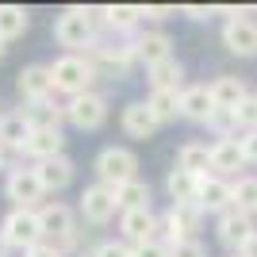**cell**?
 Masks as SVG:
<instances>
[{"label":"cell","mask_w":257,"mask_h":257,"mask_svg":"<svg viewBox=\"0 0 257 257\" xmlns=\"http://www.w3.org/2000/svg\"><path fill=\"white\" fill-rule=\"evenodd\" d=\"M31 169H35V177H39V184H43V192H62V188H69V181H73V161L65 158V154L35 161Z\"/></svg>","instance_id":"4fadbf2b"},{"label":"cell","mask_w":257,"mask_h":257,"mask_svg":"<svg viewBox=\"0 0 257 257\" xmlns=\"http://www.w3.org/2000/svg\"><path fill=\"white\" fill-rule=\"evenodd\" d=\"M27 139H31V123L20 111H4V119H0V142L12 146V150H23Z\"/></svg>","instance_id":"484cf974"},{"label":"cell","mask_w":257,"mask_h":257,"mask_svg":"<svg viewBox=\"0 0 257 257\" xmlns=\"http://www.w3.org/2000/svg\"><path fill=\"white\" fill-rule=\"evenodd\" d=\"M119 123H123V131H127L131 139H150L154 131L161 127L158 115H154V111L142 104V100H135V104L123 107V119H119Z\"/></svg>","instance_id":"ffe728a7"},{"label":"cell","mask_w":257,"mask_h":257,"mask_svg":"<svg viewBox=\"0 0 257 257\" xmlns=\"http://www.w3.org/2000/svg\"><path fill=\"white\" fill-rule=\"evenodd\" d=\"M39 226H43V238H50V246H58L62 253L73 246V238H77V215H73V207L58 204V200H50V204L39 207Z\"/></svg>","instance_id":"3957f363"},{"label":"cell","mask_w":257,"mask_h":257,"mask_svg":"<svg viewBox=\"0 0 257 257\" xmlns=\"http://www.w3.org/2000/svg\"><path fill=\"white\" fill-rule=\"evenodd\" d=\"M196 204H200V211H230V184L223 181V177H200V188H196Z\"/></svg>","instance_id":"2e32d148"},{"label":"cell","mask_w":257,"mask_h":257,"mask_svg":"<svg viewBox=\"0 0 257 257\" xmlns=\"http://www.w3.org/2000/svg\"><path fill=\"white\" fill-rule=\"evenodd\" d=\"M16 88H20V96L31 104V100H46L54 92V81H50V65H27L20 69L16 77Z\"/></svg>","instance_id":"9a60e30c"},{"label":"cell","mask_w":257,"mask_h":257,"mask_svg":"<svg viewBox=\"0 0 257 257\" xmlns=\"http://www.w3.org/2000/svg\"><path fill=\"white\" fill-rule=\"evenodd\" d=\"M27 23H31L27 8H20V4H0V43L20 39V35L27 31Z\"/></svg>","instance_id":"f1b7e54d"},{"label":"cell","mask_w":257,"mask_h":257,"mask_svg":"<svg viewBox=\"0 0 257 257\" xmlns=\"http://www.w3.org/2000/svg\"><path fill=\"white\" fill-rule=\"evenodd\" d=\"M4 192H8V200L16 207H23V211H35L39 207V200H43V184H39V177H35V169H12L8 173V184H4Z\"/></svg>","instance_id":"8fae6325"},{"label":"cell","mask_w":257,"mask_h":257,"mask_svg":"<svg viewBox=\"0 0 257 257\" xmlns=\"http://www.w3.org/2000/svg\"><path fill=\"white\" fill-rule=\"evenodd\" d=\"M215 230H219V242H223L226 249H242V246H246V238L257 234V230H253V219L242 215V211H234V207L219 215V226H215Z\"/></svg>","instance_id":"5bb4252c"},{"label":"cell","mask_w":257,"mask_h":257,"mask_svg":"<svg viewBox=\"0 0 257 257\" xmlns=\"http://www.w3.org/2000/svg\"><path fill=\"white\" fill-rule=\"evenodd\" d=\"M223 43L230 54H238V58H257V20H249V16H230L223 27Z\"/></svg>","instance_id":"30bf717a"},{"label":"cell","mask_w":257,"mask_h":257,"mask_svg":"<svg viewBox=\"0 0 257 257\" xmlns=\"http://www.w3.org/2000/svg\"><path fill=\"white\" fill-rule=\"evenodd\" d=\"M169 257H207L204 242H196V238H184L177 246H169Z\"/></svg>","instance_id":"d6a6232c"},{"label":"cell","mask_w":257,"mask_h":257,"mask_svg":"<svg viewBox=\"0 0 257 257\" xmlns=\"http://www.w3.org/2000/svg\"><path fill=\"white\" fill-rule=\"evenodd\" d=\"M234 127L257 131V96H246V100H242V104L234 107Z\"/></svg>","instance_id":"1f68e13d"},{"label":"cell","mask_w":257,"mask_h":257,"mask_svg":"<svg viewBox=\"0 0 257 257\" xmlns=\"http://www.w3.org/2000/svg\"><path fill=\"white\" fill-rule=\"evenodd\" d=\"M0 238L8 242V246L16 249H35L39 242H43V226H39V211H23V207H16V211L4 215V223H0Z\"/></svg>","instance_id":"277c9868"},{"label":"cell","mask_w":257,"mask_h":257,"mask_svg":"<svg viewBox=\"0 0 257 257\" xmlns=\"http://www.w3.org/2000/svg\"><path fill=\"white\" fill-rule=\"evenodd\" d=\"M246 165V154H242V142L238 139H219L211 146V169L215 177H223V173H238Z\"/></svg>","instance_id":"7402d4cb"},{"label":"cell","mask_w":257,"mask_h":257,"mask_svg":"<svg viewBox=\"0 0 257 257\" xmlns=\"http://www.w3.org/2000/svg\"><path fill=\"white\" fill-rule=\"evenodd\" d=\"M177 169L192 173V177H207V169H211V146H204V142H184L181 150H177Z\"/></svg>","instance_id":"cb8c5ba5"},{"label":"cell","mask_w":257,"mask_h":257,"mask_svg":"<svg viewBox=\"0 0 257 257\" xmlns=\"http://www.w3.org/2000/svg\"><path fill=\"white\" fill-rule=\"evenodd\" d=\"M0 58H4V43H0Z\"/></svg>","instance_id":"b9f144b4"},{"label":"cell","mask_w":257,"mask_h":257,"mask_svg":"<svg viewBox=\"0 0 257 257\" xmlns=\"http://www.w3.org/2000/svg\"><path fill=\"white\" fill-rule=\"evenodd\" d=\"M65 119L77 131H96V127H104V119H107V100L100 92H81V96H73L65 104Z\"/></svg>","instance_id":"ba28073f"},{"label":"cell","mask_w":257,"mask_h":257,"mask_svg":"<svg viewBox=\"0 0 257 257\" xmlns=\"http://www.w3.org/2000/svg\"><path fill=\"white\" fill-rule=\"evenodd\" d=\"M20 115L31 123V131H62L58 123L65 119V107H58L46 96V100H31L27 107H20Z\"/></svg>","instance_id":"d6986e66"},{"label":"cell","mask_w":257,"mask_h":257,"mask_svg":"<svg viewBox=\"0 0 257 257\" xmlns=\"http://www.w3.org/2000/svg\"><path fill=\"white\" fill-rule=\"evenodd\" d=\"M146 77H150L154 92H181V81H184V65L177 62V58H165V62L150 65V69H146Z\"/></svg>","instance_id":"603a6c76"},{"label":"cell","mask_w":257,"mask_h":257,"mask_svg":"<svg viewBox=\"0 0 257 257\" xmlns=\"http://www.w3.org/2000/svg\"><path fill=\"white\" fill-rule=\"evenodd\" d=\"M169 12L173 8H158V4H150V8H142V16H146V20H165Z\"/></svg>","instance_id":"f35d334b"},{"label":"cell","mask_w":257,"mask_h":257,"mask_svg":"<svg viewBox=\"0 0 257 257\" xmlns=\"http://www.w3.org/2000/svg\"><path fill=\"white\" fill-rule=\"evenodd\" d=\"M115 192V204L123 207V211H142V207H150V184L146 181H127V184H119V188H111Z\"/></svg>","instance_id":"83f0119b"},{"label":"cell","mask_w":257,"mask_h":257,"mask_svg":"<svg viewBox=\"0 0 257 257\" xmlns=\"http://www.w3.org/2000/svg\"><path fill=\"white\" fill-rule=\"evenodd\" d=\"M92 69L96 73H104V77H127L131 73V65L139 62L135 58V43H104V46H92Z\"/></svg>","instance_id":"8992f818"},{"label":"cell","mask_w":257,"mask_h":257,"mask_svg":"<svg viewBox=\"0 0 257 257\" xmlns=\"http://www.w3.org/2000/svg\"><path fill=\"white\" fill-rule=\"evenodd\" d=\"M65 146V135L62 131H31V139H27V146H23V154L35 161H46V158H58Z\"/></svg>","instance_id":"d4e9b609"},{"label":"cell","mask_w":257,"mask_h":257,"mask_svg":"<svg viewBox=\"0 0 257 257\" xmlns=\"http://www.w3.org/2000/svg\"><path fill=\"white\" fill-rule=\"evenodd\" d=\"M92 257H135V249H131L127 242H100V246L92 249Z\"/></svg>","instance_id":"836d02e7"},{"label":"cell","mask_w":257,"mask_h":257,"mask_svg":"<svg viewBox=\"0 0 257 257\" xmlns=\"http://www.w3.org/2000/svg\"><path fill=\"white\" fill-rule=\"evenodd\" d=\"M181 12L188 16V20H211V16H215L219 8H211V4H207V8H204V4H184Z\"/></svg>","instance_id":"d590c367"},{"label":"cell","mask_w":257,"mask_h":257,"mask_svg":"<svg viewBox=\"0 0 257 257\" xmlns=\"http://www.w3.org/2000/svg\"><path fill=\"white\" fill-rule=\"evenodd\" d=\"M146 107L158 115V123H165V119H177V115H181V92H150Z\"/></svg>","instance_id":"4dcf8cb0"},{"label":"cell","mask_w":257,"mask_h":257,"mask_svg":"<svg viewBox=\"0 0 257 257\" xmlns=\"http://www.w3.org/2000/svg\"><path fill=\"white\" fill-rule=\"evenodd\" d=\"M50 81H54V92H65V96L73 100L81 92H92L88 85L96 81V69L81 54H62V58L50 62Z\"/></svg>","instance_id":"6da1fadb"},{"label":"cell","mask_w":257,"mask_h":257,"mask_svg":"<svg viewBox=\"0 0 257 257\" xmlns=\"http://www.w3.org/2000/svg\"><path fill=\"white\" fill-rule=\"evenodd\" d=\"M196 188H200V177H192L184 169H173L165 177V192H169L173 204H196Z\"/></svg>","instance_id":"4316f807"},{"label":"cell","mask_w":257,"mask_h":257,"mask_svg":"<svg viewBox=\"0 0 257 257\" xmlns=\"http://www.w3.org/2000/svg\"><path fill=\"white\" fill-rule=\"evenodd\" d=\"M54 39L69 50H81V46H96V20H92V8H65L58 20H54Z\"/></svg>","instance_id":"7a4b0ae2"},{"label":"cell","mask_w":257,"mask_h":257,"mask_svg":"<svg viewBox=\"0 0 257 257\" xmlns=\"http://www.w3.org/2000/svg\"><path fill=\"white\" fill-rule=\"evenodd\" d=\"M238 142H242V154H246V161H253V165H257V131H246Z\"/></svg>","instance_id":"8d00e7d4"},{"label":"cell","mask_w":257,"mask_h":257,"mask_svg":"<svg viewBox=\"0 0 257 257\" xmlns=\"http://www.w3.org/2000/svg\"><path fill=\"white\" fill-rule=\"evenodd\" d=\"M200 223H204V211H200V204H173L169 211H165V219H161V230H165V246H177V242H184V238H192L196 230H200Z\"/></svg>","instance_id":"52a82bcc"},{"label":"cell","mask_w":257,"mask_h":257,"mask_svg":"<svg viewBox=\"0 0 257 257\" xmlns=\"http://www.w3.org/2000/svg\"><path fill=\"white\" fill-rule=\"evenodd\" d=\"M169 46H173V43H169V35H165V31H146V35H139V39H135V58H139V62H146V69H150V65L173 58Z\"/></svg>","instance_id":"44dd1931"},{"label":"cell","mask_w":257,"mask_h":257,"mask_svg":"<svg viewBox=\"0 0 257 257\" xmlns=\"http://www.w3.org/2000/svg\"><path fill=\"white\" fill-rule=\"evenodd\" d=\"M211 100H215V111H234L242 100L249 96L246 92V81L242 77H230V73H223V77H215L211 85Z\"/></svg>","instance_id":"ac0fdd59"},{"label":"cell","mask_w":257,"mask_h":257,"mask_svg":"<svg viewBox=\"0 0 257 257\" xmlns=\"http://www.w3.org/2000/svg\"><path fill=\"white\" fill-rule=\"evenodd\" d=\"M230 257H238V253H230Z\"/></svg>","instance_id":"ee69618b"},{"label":"cell","mask_w":257,"mask_h":257,"mask_svg":"<svg viewBox=\"0 0 257 257\" xmlns=\"http://www.w3.org/2000/svg\"><path fill=\"white\" fill-rule=\"evenodd\" d=\"M131 249H135V257H169V246H165L161 238H154L146 246H131Z\"/></svg>","instance_id":"e575fe53"},{"label":"cell","mask_w":257,"mask_h":257,"mask_svg":"<svg viewBox=\"0 0 257 257\" xmlns=\"http://www.w3.org/2000/svg\"><path fill=\"white\" fill-rule=\"evenodd\" d=\"M238 257H257V234H249V238H246V246L238 249Z\"/></svg>","instance_id":"ab89813d"},{"label":"cell","mask_w":257,"mask_h":257,"mask_svg":"<svg viewBox=\"0 0 257 257\" xmlns=\"http://www.w3.org/2000/svg\"><path fill=\"white\" fill-rule=\"evenodd\" d=\"M230 207L242 215H253L257 211V177H238L230 184Z\"/></svg>","instance_id":"f546056e"},{"label":"cell","mask_w":257,"mask_h":257,"mask_svg":"<svg viewBox=\"0 0 257 257\" xmlns=\"http://www.w3.org/2000/svg\"><path fill=\"white\" fill-rule=\"evenodd\" d=\"M77 211L85 215V223H92V226L111 223V215L119 211L115 192H111L107 184H88L85 192H81V204H77Z\"/></svg>","instance_id":"9c48e42d"},{"label":"cell","mask_w":257,"mask_h":257,"mask_svg":"<svg viewBox=\"0 0 257 257\" xmlns=\"http://www.w3.org/2000/svg\"><path fill=\"white\" fill-rule=\"evenodd\" d=\"M0 119H4V111H0Z\"/></svg>","instance_id":"7bdbcfd3"},{"label":"cell","mask_w":257,"mask_h":257,"mask_svg":"<svg viewBox=\"0 0 257 257\" xmlns=\"http://www.w3.org/2000/svg\"><path fill=\"white\" fill-rule=\"evenodd\" d=\"M119 230H123V238H127L131 246H146V242H154V238H158L161 219L150 211V207H142V211H123Z\"/></svg>","instance_id":"7c38bea8"},{"label":"cell","mask_w":257,"mask_h":257,"mask_svg":"<svg viewBox=\"0 0 257 257\" xmlns=\"http://www.w3.org/2000/svg\"><path fill=\"white\" fill-rule=\"evenodd\" d=\"M139 158L127 150V146H107V150H100L96 158V177L100 184H107V188H119V184H127L139 177Z\"/></svg>","instance_id":"5b68a950"},{"label":"cell","mask_w":257,"mask_h":257,"mask_svg":"<svg viewBox=\"0 0 257 257\" xmlns=\"http://www.w3.org/2000/svg\"><path fill=\"white\" fill-rule=\"evenodd\" d=\"M181 115H184V119H196V123H207V119L215 115L211 88H207V85H188V88H181Z\"/></svg>","instance_id":"e0dca14e"},{"label":"cell","mask_w":257,"mask_h":257,"mask_svg":"<svg viewBox=\"0 0 257 257\" xmlns=\"http://www.w3.org/2000/svg\"><path fill=\"white\" fill-rule=\"evenodd\" d=\"M4 249H8V242H4V238H0V257H4Z\"/></svg>","instance_id":"60d3db41"},{"label":"cell","mask_w":257,"mask_h":257,"mask_svg":"<svg viewBox=\"0 0 257 257\" xmlns=\"http://www.w3.org/2000/svg\"><path fill=\"white\" fill-rule=\"evenodd\" d=\"M27 257H65L58 246H50V242H39L35 249H27Z\"/></svg>","instance_id":"74e56055"}]
</instances>
